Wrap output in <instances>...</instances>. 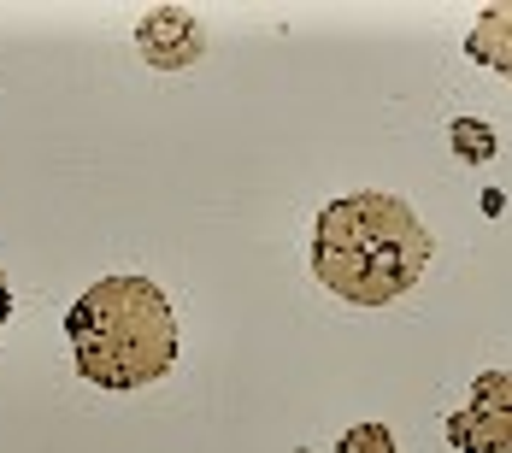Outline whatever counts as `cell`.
<instances>
[{
  "instance_id": "6",
  "label": "cell",
  "mask_w": 512,
  "mask_h": 453,
  "mask_svg": "<svg viewBox=\"0 0 512 453\" xmlns=\"http://www.w3.org/2000/svg\"><path fill=\"white\" fill-rule=\"evenodd\" d=\"M448 142H454V153H460L465 165H489V159H495V130H489L483 118H454Z\"/></svg>"
},
{
  "instance_id": "7",
  "label": "cell",
  "mask_w": 512,
  "mask_h": 453,
  "mask_svg": "<svg viewBox=\"0 0 512 453\" xmlns=\"http://www.w3.org/2000/svg\"><path fill=\"white\" fill-rule=\"evenodd\" d=\"M336 453H395V442H389V430L383 424H354L348 436H342V448Z\"/></svg>"
},
{
  "instance_id": "4",
  "label": "cell",
  "mask_w": 512,
  "mask_h": 453,
  "mask_svg": "<svg viewBox=\"0 0 512 453\" xmlns=\"http://www.w3.org/2000/svg\"><path fill=\"white\" fill-rule=\"evenodd\" d=\"M136 48H142V59H148L154 71H189L206 53V36L189 12L159 6V12H148V18L136 24Z\"/></svg>"
},
{
  "instance_id": "5",
  "label": "cell",
  "mask_w": 512,
  "mask_h": 453,
  "mask_svg": "<svg viewBox=\"0 0 512 453\" xmlns=\"http://www.w3.org/2000/svg\"><path fill=\"white\" fill-rule=\"evenodd\" d=\"M465 53H471V65H483V71H495V77L512 83V0L477 12V24L465 36Z\"/></svg>"
},
{
  "instance_id": "2",
  "label": "cell",
  "mask_w": 512,
  "mask_h": 453,
  "mask_svg": "<svg viewBox=\"0 0 512 453\" xmlns=\"http://www.w3.org/2000/svg\"><path fill=\"white\" fill-rule=\"evenodd\" d=\"M77 371L101 389H142L177 365V318L148 277H101L65 312Z\"/></svg>"
},
{
  "instance_id": "3",
  "label": "cell",
  "mask_w": 512,
  "mask_h": 453,
  "mask_svg": "<svg viewBox=\"0 0 512 453\" xmlns=\"http://www.w3.org/2000/svg\"><path fill=\"white\" fill-rule=\"evenodd\" d=\"M448 442L460 453H512V371H483L471 401L448 418Z\"/></svg>"
},
{
  "instance_id": "1",
  "label": "cell",
  "mask_w": 512,
  "mask_h": 453,
  "mask_svg": "<svg viewBox=\"0 0 512 453\" xmlns=\"http://www.w3.org/2000/svg\"><path fill=\"white\" fill-rule=\"evenodd\" d=\"M430 265V236L418 212L395 195H348L330 201L312 224V271L348 306L401 301Z\"/></svg>"
},
{
  "instance_id": "8",
  "label": "cell",
  "mask_w": 512,
  "mask_h": 453,
  "mask_svg": "<svg viewBox=\"0 0 512 453\" xmlns=\"http://www.w3.org/2000/svg\"><path fill=\"white\" fill-rule=\"evenodd\" d=\"M12 318V289H6V277H0V324Z\"/></svg>"
}]
</instances>
